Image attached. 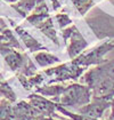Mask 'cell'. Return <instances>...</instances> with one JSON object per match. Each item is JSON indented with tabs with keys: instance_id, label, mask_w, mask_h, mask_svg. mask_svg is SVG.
Masks as SVG:
<instances>
[{
	"instance_id": "1",
	"label": "cell",
	"mask_w": 114,
	"mask_h": 120,
	"mask_svg": "<svg viewBox=\"0 0 114 120\" xmlns=\"http://www.w3.org/2000/svg\"><path fill=\"white\" fill-rule=\"evenodd\" d=\"M38 93L46 96H53V102L68 108H78L88 104L91 101V89L83 85H68V86H45L39 87Z\"/></svg>"
},
{
	"instance_id": "2",
	"label": "cell",
	"mask_w": 114,
	"mask_h": 120,
	"mask_svg": "<svg viewBox=\"0 0 114 120\" xmlns=\"http://www.w3.org/2000/svg\"><path fill=\"white\" fill-rule=\"evenodd\" d=\"M82 81L91 89L93 97L112 101L114 97V61H104L102 65L88 71Z\"/></svg>"
},
{
	"instance_id": "3",
	"label": "cell",
	"mask_w": 114,
	"mask_h": 120,
	"mask_svg": "<svg viewBox=\"0 0 114 120\" xmlns=\"http://www.w3.org/2000/svg\"><path fill=\"white\" fill-rule=\"evenodd\" d=\"M83 71H85L83 66H80L74 61H72L71 63H66L57 68L46 70L45 74L53 78L50 82H55V81H65L70 79H78Z\"/></svg>"
},
{
	"instance_id": "4",
	"label": "cell",
	"mask_w": 114,
	"mask_h": 120,
	"mask_svg": "<svg viewBox=\"0 0 114 120\" xmlns=\"http://www.w3.org/2000/svg\"><path fill=\"white\" fill-rule=\"evenodd\" d=\"M110 106H112V101L104 100V98L91 97V101L88 104L82 105L76 111H78V113H81V114H85V116H88V117L98 119L103 116L105 110H107Z\"/></svg>"
},
{
	"instance_id": "5",
	"label": "cell",
	"mask_w": 114,
	"mask_h": 120,
	"mask_svg": "<svg viewBox=\"0 0 114 120\" xmlns=\"http://www.w3.org/2000/svg\"><path fill=\"white\" fill-rule=\"evenodd\" d=\"M64 38H71V45L68 46V55L71 58L75 57L81 50H83L87 47V42L85 41V39L82 38V36L79 33V31L75 29V26H72L71 29H68L66 31H64L63 33Z\"/></svg>"
},
{
	"instance_id": "6",
	"label": "cell",
	"mask_w": 114,
	"mask_h": 120,
	"mask_svg": "<svg viewBox=\"0 0 114 120\" xmlns=\"http://www.w3.org/2000/svg\"><path fill=\"white\" fill-rule=\"evenodd\" d=\"M28 100L31 101V105H33L42 116L51 117V116L55 114V110H56V103L55 102L49 101L47 98L36 95V94L30 95Z\"/></svg>"
},
{
	"instance_id": "7",
	"label": "cell",
	"mask_w": 114,
	"mask_h": 120,
	"mask_svg": "<svg viewBox=\"0 0 114 120\" xmlns=\"http://www.w3.org/2000/svg\"><path fill=\"white\" fill-rule=\"evenodd\" d=\"M16 31H17V33L21 36V38L24 40V42H25L26 47L30 49V52H36V50H39V49H45L36 39H33L28 32H25L24 30H22L19 26L16 28Z\"/></svg>"
},
{
	"instance_id": "8",
	"label": "cell",
	"mask_w": 114,
	"mask_h": 120,
	"mask_svg": "<svg viewBox=\"0 0 114 120\" xmlns=\"http://www.w3.org/2000/svg\"><path fill=\"white\" fill-rule=\"evenodd\" d=\"M39 1H42V0H22V1H19L17 5H13V7L17 10L18 13H21L23 16H25L28 11L38 4Z\"/></svg>"
},
{
	"instance_id": "9",
	"label": "cell",
	"mask_w": 114,
	"mask_h": 120,
	"mask_svg": "<svg viewBox=\"0 0 114 120\" xmlns=\"http://www.w3.org/2000/svg\"><path fill=\"white\" fill-rule=\"evenodd\" d=\"M36 60L40 66H47V65L54 64L56 62H59V58L54 55H50L48 53H40L36 55Z\"/></svg>"
},
{
	"instance_id": "10",
	"label": "cell",
	"mask_w": 114,
	"mask_h": 120,
	"mask_svg": "<svg viewBox=\"0 0 114 120\" xmlns=\"http://www.w3.org/2000/svg\"><path fill=\"white\" fill-rule=\"evenodd\" d=\"M56 110H58L63 114H65L66 117H70L72 120H99V119L91 118V117H88V116H85V114H81V113L76 114V113H73V112H70V111H67L65 108H63L59 104H56Z\"/></svg>"
},
{
	"instance_id": "11",
	"label": "cell",
	"mask_w": 114,
	"mask_h": 120,
	"mask_svg": "<svg viewBox=\"0 0 114 120\" xmlns=\"http://www.w3.org/2000/svg\"><path fill=\"white\" fill-rule=\"evenodd\" d=\"M73 2L75 4V7L79 9V11L83 15L86 13V10L89 7L93 6V1L91 0H73Z\"/></svg>"
},
{
	"instance_id": "12",
	"label": "cell",
	"mask_w": 114,
	"mask_h": 120,
	"mask_svg": "<svg viewBox=\"0 0 114 120\" xmlns=\"http://www.w3.org/2000/svg\"><path fill=\"white\" fill-rule=\"evenodd\" d=\"M57 19H58V22H59V24H61V26L63 28V25L65 26L67 24H70L71 23V19L67 17V15L65 14H62V15H57Z\"/></svg>"
},
{
	"instance_id": "13",
	"label": "cell",
	"mask_w": 114,
	"mask_h": 120,
	"mask_svg": "<svg viewBox=\"0 0 114 120\" xmlns=\"http://www.w3.org/2000/svg\"><path fill=\"white\" fill-rule=\"evenodd\" d=\"M32 120H54V119H51L50 117L45 118V116H40V117H37V118H34V119H32Z\"/></svg>"
},
{
	"instance_id": "14",
	"label": "cell",
	"mask_w": 114,
	"mask_h": 120,
	"mask_svg": "<svg viewBox=\"0 0 114 120\" xmlns=\"http://www.w3.org/2000/svg\"><path fill=\"white\" fill-rule=\"evenodd\" d=\"M6 1H9V2H14V1H17V0H6Z\"/></svg>"
}]
</instances>
